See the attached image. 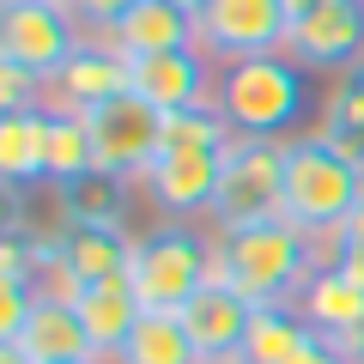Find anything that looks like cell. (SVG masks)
I'll use <instances>...</instances> for the list:
<instances>
[{"mask_svg": "<svg viewBox=\"0 0 364 364\" xmlns=\"http://www.w3.org/2000/svg\"><path fill=\"white\" fill-rule=\"evenodd\" d=\"M364 195V170L322 134H291L286 140V219L316 243L322 267L340 261V231Z\"/></svg>", "mask_w": 364, "mask_h": 364, "instance_id": "6da1fadb", "label": "cell"}, {"mask_svg": "<svg viewBox=\"0 0 364 364\" xmlns=\"http://www.w3.org/2000/svg\"><path fill=\"white\" fill-rule=\"evenodd\" d=\"M316 267H322V255H316V243L291 219L213 231V279H225L231 291H243L255 310L291 304L304 286H310Z\"/></svg>", "mask_w": 364, "mask_h": 364, "instance_id": "7a4b0ae2", "label": "cell"}, {"mask_svg": "<svg viewBox=\"0 0 364 364\" xmlns=\"http://www.w3.org/2000/svg\"><path fill=\"white\" fill-rule=\"evenodd\" d=\"M304 73L291 55H255V61H231L219 67V91L213 109L231 122L243 140H291L304 116Z\"/></svg>", "mask_w": 364, "mask_h": 364, "instance_id": "3957f363", "label": "cell"}, {"mask_svg": "<svg viewBox=\"0 0 364 364\" xmlns=\"http://www.w3.org/2000/svg\"><path fill=\"white\" fill-rule=\"evenodd\" d=\"M207 279H213V237H200L195 225L170 219V225H152L134 243L128 286L140 291L146 310H182Z\"/></svg>", "mask_w": 364, "mask_h": 364, "instance_id": "277c9868", "label": "cell"}, {"mask_svg": "<svg viewBox=\"0 0 364 364\" xmlns=\"http://www.w3.org/2000/svg\"><path fill=\"white\" fill-rule=\"evenodd\" d=\"M286 219V140H243L237 134L219 170V195H213V225H267Z\"/></svg>", "mask_w": 364, "mask_h": 364, "instance_id": "5b68a950", "label": "cell"}, {"mask_svg": "<svg viewBox=\"0 0 364 364\" xmlns=\"http://www.w3.org/2000/svg\"><path fill=\"white\" fill-rule=\"evenodd\" d=\"M85 43L73 6H55V0H6L0 6V61L25 67L37 79H55Z\"/></svg>", "mask_w": 364, "mask_h": 364, "instance_id": "8992f818", "label": "cell"}, {"mask_svg": "<svg viewBox=\"0 0 364 364\" xmlns=\"http://www.w3.org/2000/svg\"><path fill=\"white\" fill-rule=\"evenodd\" d=\"M195 31L200 49L219 67H231V61H255V55H286L291 18L279 0H207L195 13Z\"/></svg>", "mask_w": 364, "mask_h": 364, "instance_id": "52a82bcc", "label": "cell"}, {"mask_svg": "<svg viewBox=\"0 0 364 364\" xmlns=\"http://www.w3.org/2000/svg\"><path fill=\"white\" fill-rule=\"evenodd\" d=\"M85 122H91V146H97V170L146 182L158 158V134H164V109H152L140 91H122L109 104H97Z\"/></svg>", "mask_w": 364, "mask_h": 364, "instance_id": "ba28073f", "label": "cell"}, {"mask_svg": "<svg viewBox=\"0 0 364 364\" xmlns=\"http://www.w3.org/2000/svg\"><path fill=\"white\" fill-rule=\"evenodd\" d=\"M134 243L140 237H128V225H61V237H55V273L43 286L73 298L85 286L128 279L134 273Z\"/></svg>", "mask_w": 364, "mask_h": 364, "instance_id": "9c48e42d", "label": "cell"}, {"mask_svg": "<svg viewBox=\"0 0 364 364\" xmlns=\"http://www.w3.org/2000/svg\"><path fill=\"white\" fill-rule=\"evenodd\" d=\"M286 55L310 73H352L364 67V0H316L291 25Z\"/></svg>", "mask_w": 364, "mask_h": 364, "instance_id": "30bf717a", "label": "cell"}, {"mask_svg": "<svg viewBox=\"0 0 364 364\" xmlns=\"http://www.w3.org/2000/svg\"><path fill=\"white\" fill-rule=\"evenodd\" d=\"M134 91V61L116 49L109 37H85L79 55L49 79V109H73V116H91L97 104Z\"/></svg>", "mask_w": 364, "mask_h": 364, "instance_id": "8fae6325", "label": "cell"}, {"mask_svg": "<svg viewBox=\"0 0 364 364\" xmlns=\"http://www.w3.org/2000/svg\"><path fill=\"white\" fill-rule=\"evenodd\" d=\"M134 91L152 109H200L219 91V61L207 49H170V55H140L134 61Z\"/></svg>", "mask_w": 364, "mask_h": 364, "instance_id": "7c38bea8", "label": "cell"}, {"mask_svg": "<svg viewBox=\"0 0 364 364\" xmlns=\"http://www.w3.org/2000/svg\"><path fill=\"white\" fill-rule=\"evenodd\" d=\"M219 170H225V152H158L140 188H146V200L158 213L188 219V213H213Z\"/></svg>", "mask_w": 364, "mask_h": 364, "instance_id": "4fadbf2b", "label": "cell"}, {"mask_svg": "<svg viewBox=\"0 0 364 364\" xmlns=\"http://www.w3.org/2000/svg\"><path fill=\"white\" fill-rule=\"evenodd\" d=\"M176 316H182V328H188V340L200 346V358H225V352H243L249 322H255V304H249L243 291H231L225 279H207Z\"/></svg>", "mask_w": 364, "mask_h": 364, "instance_id": "5bb4252c", "label": "cell"}, {"mask_svg": "<svg viewBox=\"0 0 364 364\" xmlns=\"http://www.w3.org/2000/svg\"><path fill=\"white\" fill-rule=\"evenodd\" d=\"M298 316L322 334V346L352 352V340L364 334V286L346 279L340 267H316L310 286L298 291Z\"/></svg>", "mask_w": 364, "mask_h": 364, "instance_id": "9a60e30c", "label": "cell"}, {"mask_svg": "<svg viewBox=\"0 0 364 364\" xmlns=\"http://www.w3.org/2000/svg\"><path fill=\"white\" fill-rule=\"evenodd\" d=\"M6 346H25L37 364H79V358H97L85 340V322H79L73 298H61V291L43 286L37 310L25 316V328H18V340H6Z\"/></svg>", "mask_w": 364, "mask_h": 364, "instance_id": "2e32d148", "label": "cell"}, {"mask_svg": "<svg viewBox=\"0 0 364 364\" xmlns=\"http://www.w3.org/2000/svg\"><path fill=\"white\" fill-rule=\"evenodd\" d=\"M73 310H79V322H85L91 352H97L104 364H116L122 346H128V334L140 328L146 304H140V291H134L128 279H109V286H85V291H73Z\"/></svg>", "mask_w": 364, "mask_h": 364, "instance_id": "e0dca14e", "label": "cell"}, {"mask_svg": "<svg viewBox=\"0 0 364 364\" xmlns=\"http://www.w3.org/2000/svg\"><path fill=\"white\" fill-rule=\"evenodd\" d=\"M109 43H116L128 61H140V55L200 49V31H195V13H182V6H170V0H140V6L109 31Z\"/></svg>", "mask_w": 364, "mask_h": 364, "instance_id": "ac0fdd59", "label": "cell"}, {"mask_svg": "<svg viewBox=\"0 0 364 364\" xmlns=\"http://www.w3.org/2000/svg\"><path fill=\"white\" fill-rule=\"evenodd\" d=\"M316 352H322V334H316L291 304H267V310H255L249 340H243V358L249 364H304V358H316Z\"/></svg>", "mask_w": 364, "mask_h": 364, "instance_id": "d6986e66", "label": "cell"}, {"mask_svg": "<svg viewBox=\"0 0 364 364\" xmlns=\"http://www.w3.org/2000/svg\"><path fill=\"white\" fill-rule=\"evenodd\" d=\"M128 176H109V170H85V176L55 182V213L61 225H122L128 219Z\"/></svg>", "mask_w": 364, "mask_h": 364, "instance_id": "ffe728a7", "label": "cell"}, {"mask_svg": "<svg viewBox=\"0 0 364 364\" xmlns=\"http://www.w3.org/2000/svg\"><path fill=\"white\" fill-rule=\"evenodd\" d=\"M316 134H322L328 146H340V152L364 170V67H352V73H340L334 85H328Z\"/></svg>", "mask_w": 364, "mask_h": 364, "instance_id": "44dd1931", "label": "cell"}, {"mask_svg": "<svg viewBox=\"0 0 364 364\" xmlns=\"http://www.w3.org/2000/svg\"><path fill=\"white\" fill-rule=\"evenodd\" d=\"M116 364H200V346L188 340L176 310H146Z\"/></svg>", "mask_w": 364, "mask_h": 364, "instance_id": "7402d4cb", "label": "cell"}, {"mask_svg": "<svg viewBox=\"0 0 364 364\" xmlns=\"http://www.w3.org/2000/svg\"><path fill=\"white\" fill-rule=\"evenodd\" d=\"M0 182H6V188L49 182V152H43V109H31V116H0Z\"/></svg>", "mask_w": 364, "mask_h": 364, "instance_id": "603a6c76", "label": "cell"}, {"mask_svg": "<svg viewBox=\"0 0 364 364\" xmlns=\"http://www.w3.org/2000/svg\"><path fill=\"white\" fill-rule=\"evenodd\" d=\"M43 152H49V182H67V176L97 170L91 122L73 116V109H43Z\"/></svg>", "mask_w": 364, "mask_h": 364, "instance_id": "cb8c5ba5", "label": "cell"}, {"mask_svg": "<svg viewBox=\"0 0 364 364\" xmlns=\"http://www.w3.org/2000/svg\"><path fill=\"white\" fill-rule=\"evenodd\" d=\"M31 109H49V79L0 61V116H31Z\"/></svg>", "mask_w": 364, "mask_h": 364, "instance_id": "d4e9b609", "label": "cell"}, {"mask_svg": "<svg viewBox=\"0 0 364 364\" xmlns=\"http://www.w3.org/2000/svg\"><path fill=\"white\" fill-rule=\"evenodd\" d=\"M37 298H43V286H31V279H0V346L18 340V328L37 310Z\"/></svg>", "mask_w": 364, "mask_h": 364, "instance_id": "484cf974", "label": "cell"}, {"mask_svg": "<svg viewBox=\"0 0 364 364\" xmlns=\"http://www.w3.org/2000/svg\"><path fill=\"white\" fill-rule=\"evenodd\" d=\"M140 0H73V13H79V25L85 31H97V37H109V31L122 25V18L134 13Z\"/></svg>", "mask_w": 364, "mask_h": 364, "instance_id": "4316f807", "label": "cell"}, {"mask_svg": "<svg viewBox=\"0 0 364 364\" xmlns=\"http://www.w3.org/2000/svg\"><path fill=\"white\" fill-rule=\"evenodd\" d=\"M0 364H37V358H31L25 346H0Z\"/></svg>", "mask_w": 364, "mask_h": 364, "instance_id": "83f0119b", "label": "cell"}, {"mask_svg": "<svg viewBox=\"0 0 364 364\" xmlns=\"http://www.w3.org/2000/svg\"><path fill=\"white\" fill-rule=\"evenodd\" d=\"M304 364H352V358H346V352H334V346H322L316 358H304Z\"/></svg>", "mask_w": 364, "mask_h": 364, "instance_id": "f1b7e54d", "label": "cell"}, {"mask_svg": "<svg viewBox=\"0 0 364 364\" xmlns=\"http://www.w3.org/2000/svg\"><path fill=\"white\" fill-rule=\"evenodd\" d=\"M279 6H286V18H291V25H298V18H304V13H310L316 0H279Z\"/></svg>", "mask_w": 364, "mask_h": 364, "instance_id": "f546056e", "label": "cell"}, {"mask_svg": "<svg viewBox=\"0 0 364 364\" xmlns=\"http://www.w3.org/2000/svg\"><path fill=\"white\" fill-rule=\"evenodd\" d=\"M200 364H249L243 352H225V358H200Z\"/></svg>", "mask_w": 364, "mask_h": 364, "instance_id": "4dcf8cb0", "label": "cell"}, {"mask_svg": "<svg viewBox=\"0 0 364 364\" xmlns=\"http://www.w3.org/2000/svg\"><path fill=\"white\" fill-rule=\"evenodd\" d=\"M346 358H352V364H364V334L352 340V352H346Z\"/></svg>", "mask_w": 364, "mask_h": 364, "instance_id": "1f68e13d", "label": "cell"}, {"mask_svg": "<svg viewBox=\"0 0 364 364\" xmlns=\"http://www.w3.org/2000/svg\"><path fill=\"white\" fill-rule=\"evenodd\" d=\"M170 6H182V13H200V6H207V0H170Z\"/></svg>", "mask_w": 364, "mask_h": 364, "instance_id": "d6a6232c", "label": "cell"}, {"mask_svg": "<svg viewBox=\"0 0 364 364\" xmlns=\"http://www.w3.org/2000/svg\"><path fill=\"white\" fill-rule=\"evenodd\" d=\"M79 364H104V358H79Z\"/></svg>", "mask_w": 364, "mask_h": 364, "instance_id": "836d02e7", "label": "cell"}, {"mask_svg": "<svg viewBox=\"0 0 364 364\" xmlns=\"http://www.w3.org/2000/svg\"><path fill=\"white\" fill-rule=\"evenodd\" d=\"M55 6H73V0H55Z\"/></svg>", "mask_w": 364, "mask_h": 364, "instance_id": "e575fe53", "label": "cell"}, {"mask_svg": "<svg viewBox=\"0 0 364 364\" xmlns=\"http://www.w3.org/2000/svg\"><path fill=\"white\" fill-rule=\"evenodd\" d=\"M0 6H6V0H0Z\"/></svg>", "mask_w": 364, "mask_h": 364, "instance_id": "d590c367", "label": "cell"}]
</instances>
